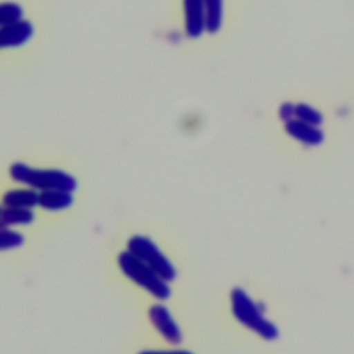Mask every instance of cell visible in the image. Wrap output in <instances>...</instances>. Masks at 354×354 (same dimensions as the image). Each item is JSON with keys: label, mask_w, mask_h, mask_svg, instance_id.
<instances>
[{"label": "cell", "mask_w": 354, "mask_h": 354, "mask_svg": "<svg viewBox=\"0 0 354 354\" xmlns=\"http://www.w3.org/2000/svg\"><path fill=\"white\" fill-rule=\"evenodd\" d=\"M10 173L14 180L43 191L64 189L71 192L76 188V181L72 176L55 169H32L25 163H14Z\"/></svg>", "instance_id": "1"}, {"label": "cell", "mask_w": 354, "mask_h": 354, "mask_svg": "<svg viewBox=\"0 0 354 354\" xmlns=\"http://www.w3.org/2000/svg\"><path fill=\"white\" fill-rule=\"evenodd\" d=\"M118 263L120 270L126 274V277H129L137 285L148 290L156 299L165 300L170 296V288L167 286L166 281L160 278L149 266H147L144 261L131 254L129 250L122 252L119 254Z\"/></svg>", "instance_id": "2"}, {"label": "cell", "mask_w": 354, "mask_h": 354, "mask_svg": "<svg viewBox=\"0 0 354 354\" xmlns=\"http://www.w3.org/2000/svg\"><path fill=\"white\" fill-rule=\"evenodd\" d=\"M231 304L232 313L241 324L267 340H272L278 336L277 326L261 315V310L242 289L235 288L231 292Z\"/></svg>", "instance_id": "3"}, {"label": "cell", "mask_w": 354, "mask_h": 354, "mask_svg": "<svg viewBox=\"0 0 354 354\" xmlns=\"http://www.w3.org/2000/svg\"><path fill=\"white\" fill-rule=\"evenodd\" d=\"M127 250L137 259L149 266L160 278L166 282L173 281L176 277V270L169 261V259L159 250V248L147 236L136 235L129 239Z\"/></svg>", "instance_id": "4"}, {"label": "cell", "mask_w": 354, "mask_h": 354, "mask_svg": "<svg viewBox=\"0 0 354 354\" xmlns=\"http://www.w3.org/2000/svg\"><path fill=\"white\" fill-rule=\"evenodd\" d=\"M149 318L152 325L159 330V333L170 343L178 344L181 342V332L167 308L162 304H155L149 308Z\"/></svg>", "instance_id": "5"}, {"label": "cell", "mask_w": 354, "mask_h": 354, "mask_svg": "<svg viewBox=\"0 0 354 354\" xmlns=\"http://www.w3.org/2000/svg\"><path fill=\"white\" fill-rule=\"evenodd\" d=\"M185 29L191 37L199 36L206 28L205 0H184Z\"/></svg>", "instance_id": "6"}, {"label": "cell", "mask_w": 354, "mask_h": 354, "mask_svg": "<svg viewBox=\"0 0 354 354\" xmlns=\"http://www.w3.org/2000/svg\"><path fill=\"white\" fill-rule=\"evenodd\" d=\"M285 130L289 136L306 145H319L324 141V133L317 126L308 124L299 119L285 122Z\"/></svg>", "instance_id": "7"}, {"label": "cell", "mask_w": 354, "mask_h": 354, "mask_svg": "<svg viewBox=\"0 0 354 354\" xmlns=\"http://www.w3.org/2000/svg\"><path fill=\"white\" fill-rule=\"evenodd\" d=\"M33 28L28 21H18L15 24L3 25L0 30L1 47H17L30 39Z\"/></svg>", "instance_id": "8"}, {"label": "cell", "mask_w": 354, "mask_h": 354, "mask_svg": "<svg viewBox=\"0 0 354 354\" xmlns=\"http://www.w3.org/2000/svg\"><path fill=\"white\" fill-rule=\"evenodd\" d=\"M39 205L50 210L65 209L72 205V195L64 189H47L39 195Z\"/></svg>", "instance_id": "9"}, {"label": "cell", "mask_w": 354, "mask_h": 354, "mask_svg": "<svg viewBox=\"0 0 354 354\" xmlns=\"http://www.w3.org/2000/svg\"><path fill=\"white\" fill-rule=\"evenodd\" d=\"M39 195L33 189H14L3 196L6 207H32L39 203Z\"/></svg>", "instance_id": "10"}, {"label": "cell", "mask_w": 354, "mask_h": 354, "mask_svg": "<svg viewBox=\"0 0 354 354\" xmlns=\"http://www.w3.org/2000/svg\"><path fill=\"white\" fill-rule=\"evenodd\" d=\"M33 220V213L28 207H4L0 214L3 225L29 224Z\"/></svg>", "instance_id": "11"}, {"label": "cell", "mask_w": 354, "mask_h": 354, "mask_svg": "<svg viewBox=\"0 0 354 354\" xmlns=\"http://www.w3.org/2000/svg\"><path fill=\"white\" fill-rule=\"evenodd\" d=\"M221 0H205L206 11V29L209 32H217L221 25Z\"/></svg>", "instance_id": "12"}, {"label": "cell", "mask_w": 354, "mask_h": 354, "mask_svg": "<svg viewBox=\"0 0 354 354\" xmlns=\"http://www.w3.org/2000/svg\"><path fill=\"white\" fill-rule=\"evenodd\" d=\"M295 116L299 120L306 122L313 126H318L322 123V115L317 109H314L313 106H310L307 104H297L295 106Z\"/></svg>", "instance_id": "13"}, {"label": "cell", "mask_w": 354, "mask_h": 354, "mask_svg": "<svg viewBox=\"0 0 354 354\" xmlns=\"http://www.w3.org/2000/svg\"><path fill=\"white\" fill-rule=\"evenodd\" d=\"M21 15H22V10L15 3H3L0 6V22L3 25L18 22Z\"/></svg>", "instance_id": "14"}, {"label": "cell", "mask_w": 354, "mask_h": 354, "mask_svg": "<svg viewBox=\"0 0 354 354\" xmlns=\"http://www.w3.org/2000/svg\"><path fill=\"white\" fill-rule=\"evenodd\" d=\"M24 242V236L18 232L3 230L0 234V248L1 249H10L17 248Z\"/></svg>", "instance_id": "15"}, {"label": "cell", "mask_w": 354, "mask_h": 354, "mask_svg": "<svg viewBox=\"0 0 354 354\" xmlns=\"http://www.w3.org/2000/svg\"><path fill=\"white\" fill-rule=\"evenodd\" d=\"M295 106H296V105H292V104H289V102L282 104L281 108H279V118H281L282 120H285V122L292 120V118H293V115H295Z\"/></svg>", "instance_id": "16"}, {"label": "cell", "mask_w": 354, "mask_h": 354, "mask_svg": "<svg viewBox=\"0 0 354 354\" xmlns=\"http://www.w3.org/2000/svg\"><path fill=\"white\" fill-rule=\"evenodd\" d=\"M140 354H192V353L185 351V350H173V351H153V350H149V351H141Z\"/></svg>", "instance_id": "17"}]
</instances>
